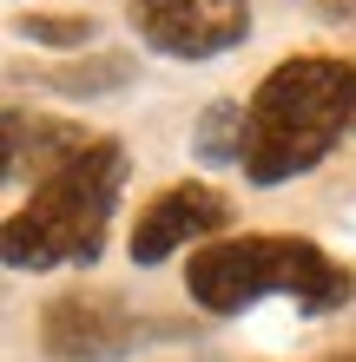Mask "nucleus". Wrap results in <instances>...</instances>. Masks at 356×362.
I'll use <instances>...</instances> for the list:
<instances>
[{
  "instance_id": "obj_1",
  "label": "nucleus",
  "mask_w": 356,
  "mask_h": 362,
  "mask_svg": "<svg viewBox=\"0 0 356 362\" xmlns=\"http://www.w3.org/2000/svg\"><path fill=\"white\" fill-rule=\"evenodd\" d=\"M350 125H356V66L330 53H297L270 66L258 93L244 99L238 172L251 185H290L317 172Z\"/></svg>"
},
{
  "instance_id": "obj_3",
  "label": "nucleus",
  "mask_w": 356,
  "mask_h": 362,
  "mask_svg": "<svg viewBox=\"0 0 356 362\" xmlns=\"http://www.w3.org/2000/svg\"><path fill=\"white\" fill-rule=\"evenodd\" d=\"M185 290L205 316H244L264 296L297 303V316H330L356 296V276L310 238H224L192 250Z\"/></svg>"
},
{
  "instance_id": "obj_7",
  "label": "nucleus",
  "mask_w": 356,
  "mask_h": 362,
  "mask_svg": "<svg viewBox=\"0 0 356 362\" xmlns=\"http://www.w3.org/2000/svg\"><path fill=\"white\" fill-rule=\"evenodd\" d=\"M93 145L86 125L73 119H47V112H27V105H7V178H53L59 165H73L79 152Z\"/></svg>"
},
{
  "instance_id": "obj_11",
  "label": "nucleus",
  "mask_w": 356,
  "mask_h": 362,
  "mask_svg": "<svg viewBox=\"0 0 356 362\" xmlns=\"http://www.w3.org/2000/svg\"><path fill=\"white\" fill-rule=\"evenodd\" d=\"M337 362H356V356H337Z\"/></svg>"
},
{
  "instance_id": "obj_8",
  "label": "nucleus",
  "mask_w": 356,
  "mask_h": 362,
  "mask_svg": "<svg viewBox=\"0 0 356 362\" xmlns=\"http://www.w3.org/2000/svg\"><path fill=\"white\" fill-rule=\"evenodd\" d=\"M192 145L212 165H238V145H244V105H231V99H218L212 112L198 119V132H192Z\"/></svg>"
},
{
  "instance_id": "obj_10",
  "label": "nucleus",
  "mask_w": 356,
  "mask_h": 362,
  "mask_svg": "<svg viewBox=\"0 0 356 362\" xmlns=\"http://www.w3.org/2000/svg\"><path fill=\"white\" fill-rule=\"evenodd\" d=\"M20 33L40 40V47H86L93 20H79V13H33V20H20Z\"/></svg>"
},
{
  "instance_id": "obj_4",
  "label": "nucleus",
  "mask_w": 356,
  "mask_h": 362,
  "mask_svg": "<svg viewBox=\"0 0 356 362\" xmlns=\"http://www.w3.org/2000/svg\"><path fill=\"white\" fill-rule=\"evenodd\" d=\"M145 323L119 303L113 290H59L47 310H40V349L53 362H119L139 349Z\"/></svg>"
},
{
  "instance_id": "obj_5",
  "label": "nucleus",
  "mask_w": 356,
  "mask_h": 362,
  "mask_svg": "<svg viewBox=\"0 0 356 362\" xmlns=\"http://www.w3.org/2000/svg\"><path fill=\"white\" fill-rule=\"evenodd\" d=\"M125 20L165 59H218L251 33V0H125Z\"/></svg>"
},
{
  "instance_id": "obj_9",
  "label": "nucleus",
  "mask_w": 356,
  "mask_h": 362,
  "mask_svg": "<svg viewBox=\"0 0 356 362\" xmlns=\"http://www.w3.org/2000/svg\"><path fill=\"white\" fill-rule=\"evenodd\" d=\"M125 79H132V66H125V59H106V66H53L47 86H59V93H106V86H125Z\"/></svg>"
},
{
  "instance_id": "obj_6",
  "label": "nucleus",
  "mask_w": 356,
  "mask_h": 362,
  "mask_svg": "<svg viewBox=\"0 0 356 362\" xmlns=\"http://www.w3.org/2000/svg\"><path fill=\"white\" fill-rule=\"evenodd\" d=\"M231 224V204H224V191L218 185H205V178H185V185H165L152 204L139 211V224H132V264L139 270H152L165 264L172 250L185 244H198V238H212V230Z\"/></svg>"
},
{
  "instance_id": "obj_2",
  "label": "nucleus",
  "mask_w": 356,
  "mask_h": 362,
  "mask_svg": "<svg viewBox=\"0 0 356 362\" xmlns=\"http://www.w3.org/2000/svg\"><path fill=\"white\" fill-rule=\"evenodd\" d=\"M125 178H132L125 145L119 139H93L73 165H59L53 178H40L20 211H7V224H0V257L13 270L99 264Z\"/></svg>"
}]
</instances>
